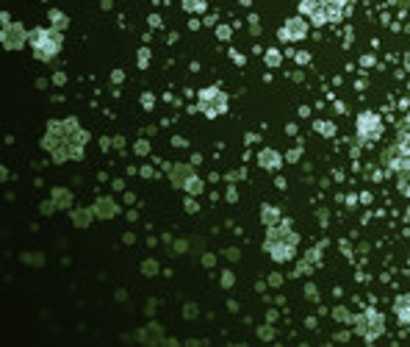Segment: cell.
<instances>
[{"label": "cell", "instance_id": "2e32d148", "mask_svg": "<svg viewBox=\"0 0 410 347\" xmlns=\"http://www.w3.org/2000/svg\"><path fill=\"white\" fill-rule=\"evenodd\" d=\"M139 339H142V341H150V344H164L158 325H150V328H144L142 333H139Z\"/></svg>", "mask_w": 410, "mask_h": 347}, {"label": "cell", "instance_id": "8fae6325", "mask_svg": "<svg viewBox=\"0 0 410 347\" xmlns=\"http://www.w3.org/2000/svg\"><path fill=\"white\" fill-rule=\"evenodd\" d=\"M92 209H95L97 220H111V217L119 214V206H117V200H114V198H97Z\"/></svg>", "mask_w": 410, "mask_h": 347}, {"label": "cell", "instance_id": "d590c367", "mask_svg": "<svg viewBox=\"0 0 410 347\" xmlns=\"http://www.w3.org/2000/svg\"><path fill=\"white\" fill-rule=\"evenodd\" d=\"M186 211H189V214H197V203H194V200H186Z\"/></svg>", "mask_w": 410, "mask_h": 347}, {"label": "cell", "instance_id": "5bb4252c", "mask_svg": "<svg viewBox=\"0 0 410 347\" xmlns=\"http://www.w3.org/2000/svg\"><path fill=\"white\" fill-rule=\"evenodd\" d=\"M92 220H95V209H75L72 211V222H75L78 228H86Z\"/></svg>", "mask_w": 410, "mask_h": 347}, {"label": "cell", "instance_id": "1f68e13d", "mask_svg": "<svg viewBox=\"0 0 410 347\" xmlns=\"http://www.w3.org/2000/svg\"><path fill=\"white\" fill-rule=\"evenodd\" d=\"M258 336H261V339H272L274 330H272V328H258Z\"/></svg>", "mask_w": 410, "mask_h": 347}, {"label": "cell", "instance_id": "74e56055", "mask_svg": "<svg viewBox=\"0 0 410 347\" xmlns=\"http://www.w3.org/2000/svg\"><path fill=\"white\" fill-rule=\"evenodd\" d=\"M64 81H67V75H64V72H56V75H53V84H64Z\"/></svg>", "mask_w": 410, "mask_h": 347}, {"label": "cell", "instance_id": "e575fe53", "mask_svg": "<svg viewBox=\"0 0 410 347\" xmlns=\"http://www.w3.org/2000/svg\"><path fill=\"white\" fill-rule=\"evenodd\" d=\"M153 103H155L153 95H142V106H144V108H153Z\"/></svg>", "mask_w": 410, "mask_h": 347}, {"label": "cell", "instance_id": "ac0fdd59", "mask_svg": "<svg viewBox=\"0 0 410 347\" xmlns=\"http://www.w3.org/2000/svg\"><path fill=\"white\" fill-rule=\"evenodd\" d=\"M261 222H263V225H277V222H280V211L274 209V206H263V209H261Z\"/></svg>", "mask_w": 410, "mask_h": 347}, {"label": "cell", "instance_id": "d6986e66", "mask_svg": "<svg viewBox=\"0 0 410 347\" xmlns=\"http://www.w3.org/2000/svg\"><path fill=\"white\" fill-rule=\"evenodd\" d=\"M396 317L402 319V322H410V297L407 294L396 300Z\"/></svg>", "mask_w": 410, "mask_h": 347}, {"label": "cell", "instance_id": "83f0119b", "mask_svg": "<svg viewBox=\"0 0 410 347\" xmlns=\"http://www.w3.org/2000/svg\"><path fill=\"white\" fill-rule=\"evenodd\" d=\"M233 281H236V278H233V272H222V286H225V289H230Z\"/></svg>", "mask_w": 410, "mask_h": 347}, {"label": "cell", "instance_id": "d4e9b609", "mask_svg": "<svg viewBox=\"0 0 410 347\" xmlns=\"http://www.w3.org/2000/svg\"><path fill=\"white\" fill-rule=\"evenodd\" d=\"M316 128H319V133H327V136H333V133H335L333 122H316Z\"/></svg>", "mask_w": 410, "mask_h": 347}, {"label": "cell", "instance_id": "f546056e", "mask_svg": "<svg viewBox=\"0 0 410 347\" xmlns=\"http://www.w3.org/2000/svg\"><path fill=\"white\" fill-rule=\"evenodd\" d=\"M216 36H219V39H230V28H227V25H219V28H216Z\"/></svg>", "mask_w": 410, "mask_h": 347}, {"label": "cell", "instance_id": "3957f363", "mask_svg": "<svg viewBox=\"0 0 410 347\" xmlns=\"http://www.w3.org/2000/svg\"><path fill=\"white\" fill-rule=\"evenodd\" d=\"M263 250H266L274 261H291L294 250H297V234L291 231V222L280 220L277 225H269L266 239H263Z\"/></svg>", "mask_w": 410, "mask_h": 347}, {"label": "cell", "instance_id": "d6a6232c", "mask_svg": "<svg viewBox=\"0 0 410 347\" xmlns=\"http://www.w3.org/2000/svg\"><path fill=\"white\" fill-rule=\"evenodd\" d=\"M202 264H205V267H214V264H216V256H211V253H205V256H202Z\"/></svg>", "mask_w": 410, "mask_h": 347}, {"label": "cell", "instance_id": "f35d334b", "mask_svg": "<svg viewBox=\"0 0 410 347\" xmlns=\"http://www.w3.org/2000/svg\"><path fill=\"white\" fill-rule=\"evenodd\" d=\"M186 317H197V305H186Z\"/></svg>", "mask_w": 410, "mask_h": 347}, {"label": "cell", "instance_id": "52a82bcc", "mask_svg": "<svg viewBox=\"0 0 410 347\" xmlns=\"http://www.w3.org/2000/svg\"><path fill=\"white\" fill-rule=\"evenodd\" d=\"M355 330L366 341H374L377 336H382V330H385V319H382L380 311H371V308H368L360 317H355Z\"/></svg>", "mask_w": 410, "mask_h": 347}, {"label": "cell", "instance_id": "7c38bea8", "mask_svg": "<svg viewBox=\"0 0 410 347\" xmlns=\"http://www.w3.org/2000/svg\"><path fill=\"white\" fill-rule=\"evenodd\" d=\"M191 175H194V167H191V164H172V167H169V181H172V186H178V189H183V186L189 184Z\"/></svg>", "mask_w": 410, "mask_h": 347}, {"label": "cell", "instance_id": "4fadbf2b", "mask_svg": "<svg viewBox=\"0 0 410 347\" xmlns=\"http://www.w3.org/2000/svg\"><path fill=\"white\" fill-rule=\"evenodd\" d=\"M258 164H261L263 169H277L280 164H283V156L272 147H263L261 153H258Z\"/></svg>", "mask_w": 410, "mask_h": 347}, {"label": "cell", "instance_id": "7a4b0ae2", "mask_svg": "<svg viewBox=\"0 0 410 347\" xmlns=\"http://www.w3.org/2000/svg\"><path fill=\"white\" fill-rule=\"evenodd\" d=\"M385 164L391 172H396L399 189L404 195H410V117L402 128H399V136L391 147L385 150Z\"/></svg>", "mask_w": 410, "mask_h": 347}, {"label": "cell", "instance_id": "836d02e7", "mask_svg": "<svg viewBox=\"0 0 410 347\" xmlns=\"http://www.w3.org/2000/svg\"><path fill=\"white\" fill-rule=\"evenodd\" d=\"M269 283H272V286H280V283H283V275H277V272H272V275H269Z\"/></svg>", "mask_w": 410, "mask_h": 347}, {"label": "cell", "instance_id": "4316f807", "mask_svg": "<svg viewBox=\"0 0 410 347\" xmlns=\"http://www.w3.org/2000/svg\"><path fill=\"white\" fill-rule=\"evenodd\" d=\"M147 61H150V50L142 48L139 50V67H147Z\"/></svg>", "mask_w": 410, "mask_h": 347}, {"label": "cell", "instance_id": "603a6c76", "mask_svg": "<svg viewBox=\"0 0 410 347\" xmlns=\"http://www.w3.org/2000/svg\"><path fill=\"white\" fill-rule=\"evenodd\" d=\"M186 12H205V3L202 0H183Z\"/></svg>", "mask_w": 410, "mask_h": 347}, {"label": "cell", "instance_id": "484cf974", "mask_svg": "<svg viewBox=\"0 0 410 347\" xmlns=\"http://www.w3.org/2000/svg\"><path fill=\"white\" fill-rule=\"evenodd\" d=\"M266 64L269 67H277L280 64V53H277V50H266Z\"/></svg>", "mask_w": 410, "mask_h": 347}, {"label": "cell", "instance_id": "f1b7e54d", "mask_svg": "<svg viewBox=\"0 0 410 347\" xmlns=\"http://www.w3.org/2000/svg\"><path fill=\"white\" fill-rule=\"evenodd\" d=\"M136 153H139V156H147V153H150V144L144 142V139H142V142H136Z\"/></svg>", "mask_w": 410, "mask_h": 347}, {"label": "cell", "instance_id": "6da1fadb", "mask_svg": "<svg viewBox=\"0 0 410 347\" xmlns=\"http://www.w3.org/2000/svg\"><path fill=\"white\" fill-rule=\"evenodd\" d=\"M86 142H89V131L78 125L75 117H67V120H53L45 131L42 147L48 150L53 161H75V158L84 156Z\"/></svg>", "mask_w": 410, "mask_h": 347}, {"label": "cell", "instance_id": "e0dca14e", "mask_svg": "<svg viewBox=\"0 0 410 347\" xmlns=\"http://www.w3.org/2000/svg\"><path fill=\"white\" fill-rule=\"evenodd\" d=\"M50 25L59 31H67L70 28V17H67L64 12H59V9H53V12H50Z\"/></svg>", "mask_w": 410, "mask_h": 347}, {"label": "cell", "instance_id": "30bf717a", "mask_svg": "<svg viewBox=\"0 0 410 347\" xmlns=\"http://www.w3.org/2000/svg\"><path fill=\"white\" fill-rule=\"evenodd\" d=\"M305 34H308V23H305L302 17H291L288 23L280 28V39L283 42H297V39H305Z\"/></svg>", "mask_w": 410, "mask_h": 347}, {"label": "cell", "instance_id": "ab89813d", "mask_svg": "<svg viewBox=\"0 0 410 347\" xmlns=\"http://www.w3.org/2000/svg\"><path fill=\"white\" fill-rule=\"evenodd\" d=\"M111 78H114V84H119V81H122V70H114Z\"/></svg>", "mask_w": 410, "mask_h": 347}, {"label": "cell", "instance_id": "7402d4cb", "mask_svg": "<svg viewBox=\"0 0 410 347\" xmlns=\"http://www.w3.org/2000/svg\"><path fill=\"white\" fill-rule=\"evenodd\" d=\"M23 261H25V264H34V267H36V264L42 267V264H45V256H42V253H25Z\"/></svg>", "mask_w": 410, "mask_h": 347}, {"label": "cell", "instance_id": "cb8c5ba5", "mask_svg": "<svg viewBox=\"0 0 410 347\" xmlns=\"http://www.w3.org/2000/svg\"><path fill=\"white\" fill-rule=\"evenodd\" d=\"M142 272H144V275H155V272H158V261H153V258H147V261L142 264Z\"/></svg>", "mask_w": 410, "mask_h": 347}, {"label": "cell", "instance_id": "9a60e30c", "mask_svg": "<svg viewBox=\"0 0 410 347\" xmlns=\"http://www.w3.org/2000/svg\"><path fill=\"white\" fill-rule=\"evenodd\" d=\"M56 203V209H70L72 206V192L70 189H53V198H50Z\"/></svg>", "mask_w": 410, "mask_h": 347}, {"label": "cell", "instance_id": "8d00e7d4", "mask_svg": "<svg viewBox=\"0 0 410 347\" xmlns=\"http://www.w3.org/2000/svg\"><path fill=\"white\" fill-rule=\"evenodd\" d=\"M225 256L230 258V261H236V258H238V250H236V247H227V250H225Z\"/></svg>", "mask_w": 410, "mask_h": 347}, {"label": "cell", "instance_id": "5b68a950", "mask_svg": "<svg viewBox=\"0 0 410 347\" xmlns=\"http://www.w3.org/2000/svg\"><path fill=\"white\" fill-rule=\"evenodd\" d=\"M341 9H344V0H302L299 3V12L310 17V23L316 25L335 23L341 17Z\"/></svg>", "mask_w": 410, "mask_h": 347}, {"label": "cell", "instance_id": "277c9868", "mask_svg": "<svg viewBox=\"0 0 410 347\" xmlns=\"http://www.w3.org/2000/svg\"><path fill=\"white\" fill-rule=\"evenodd\" d=\"M31 48H34V56L39 61H53L59 56L61 45H64V36H61L59 28H36L31 31Z\"/></svg>", "mask_w": 410, "mask_h": 347}, {"label": "cell", "instance_id": "ba28073f", "mask_svg": "<svg viewBox=\"0 0 410 347\" xmlns=\"http://www.w3.org/2000/svg\"><path fill=\"white\" fill-rule=\"evenodd\" d=\"M31 42V31H25L23 23H12L9 14H3V48L6 50H20Z\"/></svg>", "mask_w": 410, "mask_h": 347}, {"label": "cell", "instance_id": "ffe728a7", "mask_svg": "<svg viewBox=\"0 0 410 347\" xmlns=\"http://www.w3.org/2000/svg\"><path fill=\"white\" fill-rule=\"evenodd\" d=\"M183 189L189 192V195H200V192H202V181L197 178V175H191V178H189V184H186Z\"/></svg>", "mask_w": 410, "mask_h": 347}, {"label": "cell", "instance_id": "44dd1931", "mask_svg": "<svg viewBox=\"0 0 410 347\" xmlns=\"http://www.w3.org/2000/svg\"><path fill=\"white\" fill-rule=\"evenodd\" d=\"M333 317L338 319V322H355V317H352V314L346 311L344 305H338V308H335V311H333Z\"/></svg>", "mask_w": 410, "mask_h": 347}, {"label": "cell", "instance_id": "9c48e42d", "mask_svg": "<svg viewBox=\"0 0 410 347\" xmlns=\"http://www.w3.org/2000/svg\"><path fill=\"white\" fill-rule=\"evenodd\" d=\"M380 133H382L380 117L371 111H363L360 120H357V136H360L363 142H374V139H380Z\"/></svg>", "mask_w": 410, "mask_h": 347}, {"label": "cell", "instance_id": "4dcf8cb0", "mask_svg": "<svg viewBox=\"0 0 410 347\" xmlns=\"http://www.w3.org/2000/svg\"><path fill=\"white\" fill-rule=\"evenodd\" d=\"M53 211H56V203H53V200H45V203H42V214H53Z\"/></svg>", "mask_w": 410, "mask_h": 347}, {"label": "cell", "instance_id": "8992f818", "mask_svg": "<svg viewBox=\"0 0 410 347\" xmlns=\"http://www.w3.org/2000/svg\"><path fill=\"white\" fill-rule=\"evenodd\" d=\"M197 108H200L205 117H219V114L227 111V95L216 86H208L202 89L200 97H197Z\"/></svg>", "mask_w": 410, "mask_h": 347}]
</instances>
